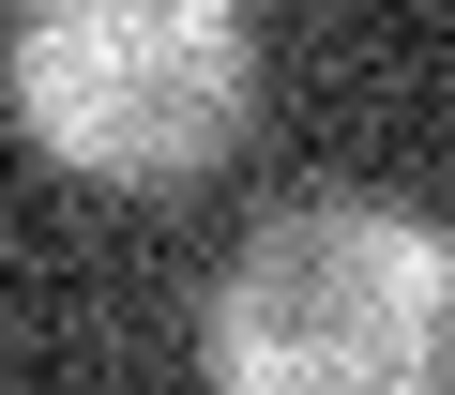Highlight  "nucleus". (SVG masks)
I'll use <instances>...</instances> for the list:
<instances>
[{
	"label": "nucleus",
	"mask_w": 455,
	"mask_h": 395,
	"mask_svg": "<svg viewBox=\"0 0 455 395\" xmlns=\"http://www.w3.org/2000/svg\"><path fill=\"white\" fill-rule=\"evenodd\" d=\"M212 395H440L455 380V244L379 198L274 214L197 304Z\"/></svg>",
	"instance_id": "nucleus-1"
},
{
	"label": "nucleus",
	"mask_w": 455,
	"mask_h": 395,
	"mask_svg": "<svg viewBox=\"0 0 455 395\" xmlns=\"http://www.w3.org/2000/svg\"><path fill=\"white\" fill-rule=\"evenodd\" d=\"M0 92H16L31 152L92 182H182L243 137L259 31H243V0H31Z\"/></svg>",
	"instance_id": "nucleus-2"
}]
</instances>
